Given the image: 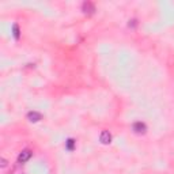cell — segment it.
<instances>
[{
    "label": "cell",
    "instance_id": "6da1fadb",
    "mask_svg": "<svg viewBox=\"0 0 174 174\" xmlns=\"http://www.w3.org/2000/svg\"><path fill=\"white\" fill-rule=\"evenodd\" d=\"M30 158H32V151H30V150H23V151L18 155V162L19 163H25V162H27Z\"/></svg>",
    "mask_w": 174,
    "mask_h": 174
},
{
    "label": "cell",
    "instance_id": "7a4b0ae2",
    "mask_svg": "<svg viewBox=\"0 0 174 174\" xmlns=\"http://www.w3.org/2000/svg\"><path fill=\"white\" fill-rule=\"evenodd\" d=\"M132 128H133V131L136 132V133H144L147 129L146 124L144 122H142V121H137V122H135V124L132 125Z\"/></svg>",
    "mask_w": 174,
    "mask_h": 174
},
{
    "label": "cell",
    "instance_id": "3957f363",
    "mask_svg": "<svg viewBox=\"0 0 174 174\" xmlns=\"http://www.w3.org/2000/svg\"><path fill=\"white\" fill-rule=\"evenodd\" d=\"M101 142L103 143V144H107V143H110V140H112V136H110V133L107 131H103L102 133H101Z\"/></svg>",
    "mask_w": 174,
    "mask_h": 174
},
{
    "label": "cell",
    "instance_id": "277c9868",
    "mask_svg": "<svg viewBox=\"0 0 174 174\" xmlns=\"http://www.w3.org/2000/svg\"><path fill=\"white\" fill-rule=\"evenodd\" d=\"M27 117H29V120L30 121H38V120H41V114L38 113V112H30V113L27 114Z\"/></svg>",
    "mask_w": 174,
    "mask_h": 174
},
{
    "label": "cell",
    "instance_id": "5b68a950",
    "mask_svg": "<svg viewBox=\"0 0 174 174\" xmlns=\"http://www.w3.org/2000/svg\"><path fill=\"white\" fill-rule=\"evenodd\" d=\"M67 147H68V150H72V147H74V140L69 139V140L67 142Z\"/></svg>",
    "mask_w": 174,
    "mask_h": 174
}]
</instances>
